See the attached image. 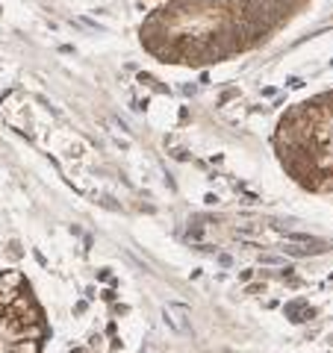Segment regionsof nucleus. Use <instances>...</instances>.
I'll use <instances>...</instances> for the list:
<instances>
[{
  "instance_id": "obj_2",
  "label": "nucleus",
  "mask_w": 333,
  "mask_h": 353,
  "mask_svg": "<svg viewBox=\"0 0 333 353\" xmlns=\"http://www.w3.org/2000/svg\"><path fill=\"white\" fill-rule=\"evenodd\" d=\"M272 150L298 189L333 194V88L292 103L277 118Z\"/></svg>"
},
{
  "instance_id": "obj_1",
  "label": "nucleus",
  "mask_w": 333,
  "mask_h": 353,
  "mask_svg": "<svg viewBox=\"0 0 333 353\" xmlns=\"http://www.w3.org/2000/svg\"><path fill=\"white\" fill-rule=\"evenodd\" d=\"M313 0H162L139 24L151 59L209 68L269 44Z\"/></svg>"
},
{
  "instance_id": "obj_4",
  "label": "nucleus",
  "mask_w": 333,
  "mask_h": 353,
  "mask_svg": "<svg viewBox=\"0 0 333 353\" xmlns=\"http://www.w3.org/2000/svg\"><path fill=\"white\" fill-rule=\"evenodd\" d=\"M148 3H162V0H148Z\"/></svg>"
},
{
  "instance_id": "obj_3",
  "label": "nucleus",
  "mask_w": 333,
  "mask_h": 353,
  "mask_svg": "<svg viewBox=\"0 0 333 353\" xmlns=\"http://www.w3.org/2000/svg\"><path fill=\"white\" fill-rule=\"evenodd\" d=\"M50 321L24 271H0V353H44Z\"/></svg>"
}]
</instances>
